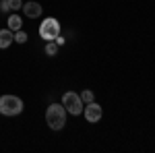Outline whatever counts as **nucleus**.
Wrapping results in <instances>:
<instances>
[{
    "label": "nucleus",
    "mask_w": 155,
    "mask_h": 153,
    "mask_svg": "<svg viewBox=\"0 0 155 153\" xmlns=\"http://www.w3.org/2000/svg\"><path fill=\"white\" fill-rule=\"evenodd\" d=\"M81 95V99H83V104H91V101H95V93L91 91V89H83V93Z\"/></svg>",
    "instance_id": "nucleus-10"
},
{
    "label": "nucleus",
    "mask_w": 155,
    "mask_h": 153,
    "mask_svg": "<svg viewBox=\"0 0 155 153\" xmlns=\"http://www.w3.org/2000/svg\"><path fill=\"white\" fill-rule=\"evenodd\" d=\"M83 114H85V120L87 122H99L101 120V116H104V112H101V106L99 104H95V101H91V104H87V108L83 110Z\"/></svg>",
    "instance_id": "nucleus-5"
},
{
    "label": "nucleus",
    "mask_w": 155,
    "mask_h": 153,
    "mask_svg": "<svg viewBox=\"0 0 155 153\" xmlns=\"http://www.w3.org/2000/svg\"><path fill=\"white\" fill-rule=\"evenodd\" d=\"M56 35H60V23H58V19L48 17L44 23L39 25V37H41V39H46V42H54Z\"/></svg>",
    "instance_id": "nucleus-4"
},
{
    "label": "nucleus",
    "mask_w": 155,
    "mask_h": 153,
    "mask_svg": "<svg viewBox=\"0 0 155 153\" xmlns=\"http://www.w3.org/2000/svg\"><path fill=\"white\" fill-rule=\"evenodd\" d=\"M23 12L29 19H37L41 15V4L39 2H27V4H23Z\"/></svg>",
    "instance_id": "nucleus-6"
},
{
    "label": "nucleus",
    "mask_w": 155,
    "mask_h": 153,
    "mask_svg": "<svg viewBox=\"0 0 155 153\" xmlns=\"http://www.w3.org/2000/svg\"><path fill=\"white\" fill-rule=\"evenodd\" d=\"M46 122L52 130H60L66 124V108L62 104H52L46 110Z\"/></svg>",
    "instance_id": "nucleus-1"
},
{
    "label": "nucleus",
    "mask_w": 155,
    "mask_h": 153,
    "mask_svg": "<svg viewBox=\"0 0 155 153\" xmlns=\"http://www.w3.org/2000/svg\"><path fill=\"white\" fill-rule=\"evenodd\" d=\"M21 25H23V21H21V17H19L17 12L8 17V29H11V31H19V29H21Z\"/></svg>",
    "instance_id": "nucleus-9"
},
{
    "label": "nucleus",
    "mask_w": 155,
    "mask_h": 153,
    "mask_svg": "<svg viewBox=\"0 0 155 153\" xmlns=\"http://www.w3.org/2000/svg\"><path fill=\"white\" fill-rule=\"evenodd\" d=\"M23 112V99L17 95H0V114L17 116Z\"/></svg>",
    "instance_id": "nucleus-2"
},
{
    "label": "nucleus",
    "mask_w": 155,
    "mask_h": 153,
    "mask_svg": "<svg viewBox=\"0 0 155 153\" xmlns=\"http://www.w3.org/2000/svg\"><path fill=\"white\" fill-rule=\"evenodd\" d=\"M12 39H15L17 44H25V42H27V33H25L23 29H19V31H12Z\"/></svg>",
    "instance_id": "nucleus-11"
},
{
    "label": "nucleus",
    "mask_w": 155,
    "mask_h": 153,
    "mask_svg": "<svg viewBox=\"0 0 155 153\" xmlns=\"http://www.w3.org/2000/svg\"><path fill=\"white\" fill-rule=\"evenodd\" d=\"M46 54H48V56H56V54H58V44H56V42H48V44H46Z\"/></svg>",
    "instance_id": "nucleus-12"
},
{
    "label": "nucleus",
    "mask_w": 155,
    "mask_h": 153,
    "mask_svg": "<svg viewBox=\"0 0 155 153\" xmlns=\"http://www.w3.org/2000/svg\"><path fill=\"white\" fill-rule=\"evenodd\" d=\"M19 8H23V2L21 0H2L0 2V12H8V11H19Z\"/></svg>",
    "instance_id": "nucleus-7"
},
{
    "label": "nucleus",
    "mask_w": 155,
    "mask_h": 153,
    "mask_svg": "<svg viewBox=\"0 0 155 153\" xmlns=\"http://www.w3.org/2000/svg\"><path fill=\"white\" fill-rule=\"evenodd\" d=\"M62 106L66 108V112H71L72 116L83 114V99H81V95L74 93V91H66V93L62 95Z\"/></svg>",
    "instance_id": "nucleus-3"
},
{
    "label": "nucleus",
    "mask_w": 155,
    "mask_h": 153,
    "mask_svg": "<svg viewBox=\"0 0 155 153\" xmlns=\"http://www.w3.org/2000/svg\"><path fill=\"white\" fill-rule=\"evenodd\" d=\"M54 42H56L58 46H64V37H62V35H56V39H54Z\"/></svg>",
    "instance_id": "nucleus-13"
},
{
    "label": "nucleus",
    "mask_w": 155,
    "mask_h": 153,
    "mask_svg": "<svg viewBox=\"0 0 155 153\" xmlns=\"http://www.w3.org/2000/svg\"><path fill=\"white\" fill-rule=\"evenodd\" d=\"M12 42H15V39H12V31L11 29H2V31H0V48L4 50V48L11 46Z\"/></svg>",
    "instance_id": "nucleus-8"
}]
</instances>
